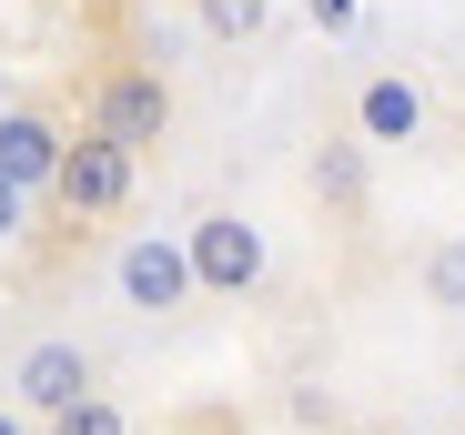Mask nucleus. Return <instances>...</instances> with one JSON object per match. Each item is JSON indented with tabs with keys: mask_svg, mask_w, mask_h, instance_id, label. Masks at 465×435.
Segmentation results:
<instances>
[{
	"mask_svg": "<svg viewBox=\"0 0 465 435\" xmlns=\"http://www.w3.org/2000/svg\"><path fill=\"white\" fill-rule=\"evenodd\" d=\"M183 243H193V273H203V294H213V304H243L253 283L273 273V243H263V223H253V213H232V203L193 213V223H183Z\"/></svg>",
	"mask_w": 465,
	"mask_h": 435,
	"instance_id": "nucleus-1",
	"label": "nucleus"
},
{
	"mask_svg": "<svg viewBox=\"0 0 465 435\" xmlns=\"http://www.w3.org/2000/svg\"><path fill=\"white\" fill-rule=\"evenodd\" d=\"M132 193H142V153H132V142H112V132H71L61 183H51V203L71 213V223H112V213H132Z\"/></svg>",
	"mask_w": 465,
	"mask_h": 435,
	"instance_id": "nucleus-2",
	"label": "nucleus"
},
{
	"mask_svg": "<svg viewBox=\"0 0 465 435\" xmlns=\"http://www.w3.org/2000/svg\"><path fill=\"white\" fill-rule=\"evenodd\" d=\"M203 294V273H193V243L183 233H132L122 253H112V304L122 314H152V324H163V314H183Z\"/></svg>",
	"mask_w": 465,
	"mask_h": 435,
	"instance_id": "nucleus-3",
	"label": "nucleus"
},
{
	"mask_svg": "<svg viewBox=\"0 0 465 435\" xmlns=\"http://www.w3.org/2000/svg\"><path fill=\"white\" fill-rule=\"evenodd\" d=\"M92 132L132 142V153H152V142H173V82L152 61H112L92 82Z\"/></svg>",
	"mask_w": 465,
	"mask_h": 435,
	"instance_id": "nucleus-4",
	"label": "nucleus"
},
{
	"mask_svg": "<svg viewBox=\"0 0 465 435\" xmlns=\"http://www.w3.org/2000/svg\"><path fill=\"white\" fill-rule=\"evenodd\" d=\"M82 395H102V354H92L82 334H41V344H21V365H11V405H31V415L51 425L61 405H82Z\"/></svg>",
	"mask_w": 465,
	"mask_h": 435,
	"instance_id": "nucleus-5",
	"label": "nucleus"
},
{
	"mask_svg": "<svg viewBox=\"0 0 465 435\" xmlns=\"http://www.w3.org/2000/svg\"><path fill=\"white\" fill-rule=\"evenodd\" d=\"M61 153H71V132L51 122V112H0V173H11L31 203H51V183H61Z\"/></svg>",
	"mask_w": 465,
	"mask_h": 435,
	"instance_id": "nucleus-6",
	"label": "nucleus"
},
{
	"mask_svg": "<svg viewBox=\"0 0 465 435\" xmlns=\"http://www.w3.org/2000/svg\"><path fill=\"white\" fill-rule=\"evenodd\" d=\"M354 132L374 142V153L425 142V82H405V71H364V82H354Z\"/></svg>",
	"mask_w": 465,
	"mask_h": 435,
	"instance_id": "nucleus-7",
	"label": "nucleus"
},
{
	"mask_svg": "<svg viewBox=\"0 0 465 435\" xmlns=\"http://www.w3.org/2000/svg\"><path fill=\"white\" fill-rule=\"evenodd\" d=\"M364 153H374L364 132H334V142H314L303 183H314V203H324V213H364Z\"/></svg>",
	"mask_w": 465,
	"mask_h": 435,
	"instance_id": "nucleus-8",
	"label": "nucleus"
},
{
	"mask_svg": "<svg viewBox=\"0 0 465 435\" xmlns=\"http://www.w3.org/2000/svg\"><path fill=\"white\" fill-rule=\"evenodd\" d=\"M415 294L445 314V324H465V233H445V243H425V263H415Z\"/></svg>",
	"mask_w": 465,
	"mask_h": 435,
	"instance_id": "nucleus-9",
	"label": "nucleus"
},
{
	"mask_svg": "<svg viewBox=\"0 0 465 435\" xmlns=\"http://www.w3.org/2000/svg\"><path fill=\"white\" fill-rule=\"evenodd\" d=\"M193 21H203L223 51H243V41H263V31H273V0H193Z\"/></svg>",
	"mask_w": 465,
	"mask_h": 435,
	"instance_id": "nucleus-10",
	"label": "nucleus"
},
{
	"mask_svg": "<svg viewBox=\"0 0 465 435\" xmlns=\"http://www.w3.org/2000/svg\"><path fill=\"white\" fill-rule=\"evenodd\" d=\"M51 435H132V415H122L112 395H82V405H61V415H51Z\"/></svg>",
	"mask_w": 465,
	"mask_h": 435,
	"instance_id": "nucleus-11",
	"label": "nucleus"
},
{
	"mask_svg": "<svg viewBox=\"0 0 465 435\" xmlns=\"http://www.w3.org/2000/svg\"><path fill=\"white\" fill-rule=\"evenodd\" d=\"M21 233H31V193H21V183H11V173H0V253H11V243H21Z\"/></svg>",
	"mask_w": 465,
	"mask_h": 435,
	"instance_id": "nucleus-12",
	"label": "nucleus"
},
{
	"mask_svg": "<svg viewBox=\"0 0 465 435\" xmlns=\"http://www.w3.org/2000/svg\"><path fill=\"white\" fill-rule=\"evenodd\" d=\"M0 435H51V425H41L31 405H0Z\"/></svg>",
	"mask_w": 465,
	"mask_h": 435,
	"instance_id": "nucleus-13",
	"label": "nucleus"
},
{
	"mask_svg": "<svg viewBox=\"0 0 465 435\" xmlns=\"http://www.w3.org/2000/svg\"><path fill=\"white\" fill-rule=\"evenodd\" d=\"M314 21H324V31H344V21H354V0H314Z\"/></svg>",
	"mask_w": 465,
	"mask_h": 435,
	"instance_id": "nucleus-14",
	"label": "nucleus"
},
{
	"mask_svg": "<svg viewBox=\"0 0 465 435\" xmlns=\"http://www.w3.org/2000/svg\"><path fill=\"white\" fill-rule=\"evenodd\" d=\"M384 435H425V425H384Z\"/></svg>",
	"mask_w": 465,
	"mask_h": 435,
	"instance_id": "nucleus-15",
	"label": "nucleus"
}]
</instances>
